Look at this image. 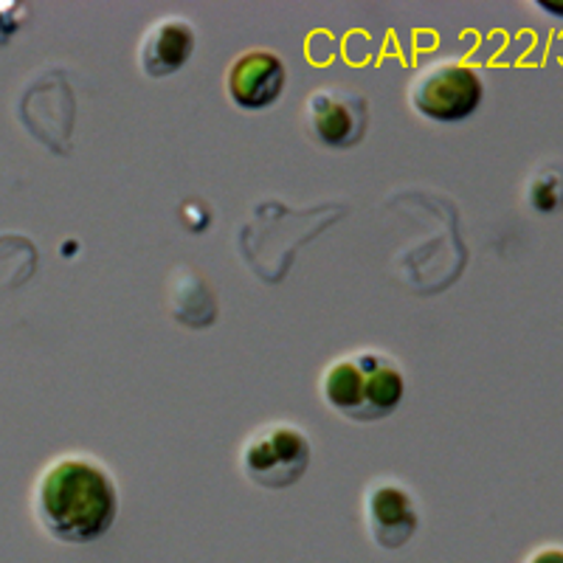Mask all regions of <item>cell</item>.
Segmentation results:
<instances>
[{
	"label": "cell",
	"mask_w": 563,
	"mask_h": 563,
	"mask_svg": "<svg viewBox=\"0 0 563 563\" xmlns=\"http://www.w3.org/2000/svg\"><path fill=\"white\" fill-rule=\"evenodd\" d=\"M40 525L65 544H90L119 516V487L108 467L93 456L68 454L45 467L34 490Z\"/></svg>",
	"instance_id": "1"
},
{
	"label": "cell",
	"mask_w": 563,
	"mask_h": 563,
	"mask_svg": "<svg viewBox=\"0 0 563 563\" xmlns=\"http://www.w3.org/2000/svg\"><path fill=\"white\" fill-rule=\"evenodd\" d=\"M324 404L352 422H378L395 415L406 397V375L378 350L341 355L321 375Z\"/></svg>",
	"instance_id": "2"
},
{
	"label": "cell",
	"mask_w": 563,
	"mask_h": 563,
	"mask_svg": "<svg viewBox=\"0 0 563 563\" xmlns=\"http://www.w3.org/2000/svg\"><path fill=\"white\" fill-rule=\"evenodd\" d=\"M310 460H313L310 437L294 422H265L251 431L240 451L245 479L265 490L294 487L308 474Z\"/></svg>",
	"instance_id": "3"
},
{
	"label": "cell",
	"mask_w": 563,
	"mask_h": 563,
	"mask_svg": "<svg viewBox=\"0 0 563 563\" xmlns=\"http://www.w3.org/2000/svg\"><path fill=\"white\" fill-rule=\"evenodd\" d=\"M485 97L479 70L460 59H437L420 68L409 85V104L417 115L437 124L465 122Z\"/></svg>",
	"instance_id": "4"
},
{
	"label": "cell",
	"mask_w": 563,
	"mask_h": 563,
	"mask_svg": "<svg viewBox=\"0 0 563 563\" xmlns=\"http://www.w3.org/2000/svg\"><path fill=\"white\" fill-rule=\"evenodd\" d=\"M308 128L327 150H352L369 124L366 99L341 88H321L308 99Z\"/></svg>",
	"instance_id": "5"
},
{
	"label": "cell",
	"mask_w": 563,
	"mask_h": 563,
	"mask_svg": "<svg viewBox=\"0 0 563 563\" xmlns=\"http://www.w3.org/2000/svg\"><path fill=\"white\" fill-rule=\"evenodd\" d=\"M364 519L369 538L380 550H400L420 527V510L409 487L395 479L372 482L364 496Z\"/></svg>",
	"instance_id": "6"
},
{
	"label": "cell",
	"mask_w": 563,
	"mask_h": 563,
	"mask_svg": "<svg viewBox=\"0 0 563 563\" xmlns=\"http://www.w3.org/2000/svg\"><path fill=\"white\" fill-rule=\"evenodd\" d=\"M288 88V65L268 48L240 54L225 70V93L240 110H268Z\"/></svg>",
	"instance_id": "7"
},
{
	"label": "cell",
	"mask_w": 563,
	"mask_h": 563,
	"mask_svg": "<svg viewBox=\"0 0 563 563\" xmlns=\"http://www.w3.org/2000/svg\"><path fill=\"white\" fill-rule=\"evenodd\" d=\"M198 45V29L186 18H161L144 32L139 43L141 74L150 79H167L178 74Z\"/></svg>",
	"instance_id": "8"
},
{
	"label": "cell",
	"mask_w": 563,
	"mask_h": 563,
	"mask_svg": "<svg viewBox=\"0 0 563 563\" xmlns=\"http://www.w3.org/2000/svg\"><path fill=\"white\" fill-rule=\"evenodd\" d=\"M530 203L538 211H555L563 206V167L541 169L530 184Z\"/></svg>",
	"instance_id": "9"
},
{
	"label": "cell",
	"mask_w": 563,
	"mask_h": 563,
	"mask_svg": "<svg viewBox=\"0 0 563 563\" xmlns=\"http://www.w3.org/2000/svg\"><path fill=\"white\" fill-rule=\"evenodd\" d=\"M527 563H563V550L561 547H547V550H538Z\"/></svg>",
	"instance_id": "10"
},
{
	"label": "cell",
	"mask_w": 563,
	"mask_h": 563,
	"mask_svg": "<svg viewBox=\"0 0 563 563\" xmlns=\"http://www.w3.org/2000/svg\"><path fill=\"white\" fill-rule=\"evenodd\" d=\"M538 7L547 9L550 14H558V18H563V3H550V0H538Z\"/></svg>",
	"instance_id": "11"
}]
</instances>
